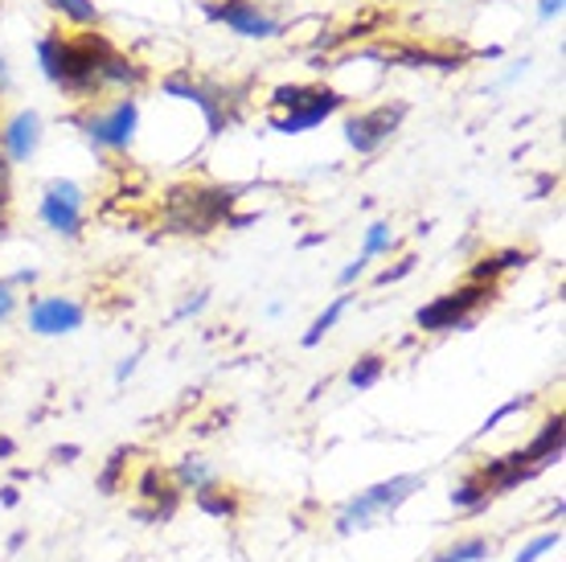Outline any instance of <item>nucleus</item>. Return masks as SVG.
Returning a JSON list of instances; mask_svg holds the SVG:
<instances>
[{"mask_svg": "<svg viewBox=\"0 0 566 562\" xmlns=\"http://www.w3.org/2000/svg\"><path fill=\"white\" fill-rule=\"evenodd\" d=\"M38 62L42 74L66 95L91 98L107 91V86H140L144 71L128 58H119L99 33H83V38H62L50 33L38 42Z\"/></svg>", "mask_w": 566, "mask_h": 562, "instance_id": "nucleus-1", "label": "nucleus"}, {"mask_svg": "<svg viewBox=\"0 0 566 562\" xmlns=\"http://www.w3.org/2000/svg\"><path fill=\"white\" fill-rule=\"evenodd\" d=\"M239 189H172L169 226L177 235H210L234 206Z\"/></svg>", "mask_w": 566, "mask_h": 562, "instance_id": "nucleus-2", "label": "nucleus"}, {"mask_svg": "<svg viewBox=\"0 0 566 562\" xmlns=\"http://www.w3.org/2000/svg\"><path fill=\"white\" fill-rule=\"evenodd\" d=\"M484 300H493V283H468L460 292L439 295V300L423 304V309L415 312V324L423 333H452V329L468 333L472 329V312L481 309Z\"/></svg>", "mask_w": 566, "mask_h": 562, "instance_id": "nucleus-3", "label": "nucleus"}, {"mask_svg": "<svg viewBox=\"0 0 566 562\" xmlns=\"http://www.w3.org/2000/svg\"><path fill=\"white\" fill-rule=\"evenodd\" d=\"M415 489H423V477H395V480H382V485H374V489L357 492L349 506L340 509L337 518V534H354V530H366L369 518L374 513H395Z\"/></svg>", "mask_w": 566, "mask_h": 562, "instance_id": "nucleus-4", "label": "nucleus"}, {"mask_svg": "<svg viewBox=\"0 0 566 562\" xmlns=\"http://www.w3.org/2000/svg\"><path fill=\"white\" fill-rule=\"evenodd\" d=\"M86 132V140L95 144V148H107V153H124V148H132V140H136V124H140V103L136 98H119V103H112L107 112H95L86 115V119H78Z\"/></svg>", "mask_w": 566, "mask_h": 562, "instance_id": "nucleus-5", "label": "nucleus"}, {"mask_svg": "<svg viewBox=\"0 0 566 562\" xmlns=\"http://www.w3.org/2000/svg\"><path fill=\"white\" fill-rule=\"evenodd\" d=\"M83 185L74 181H50L42 194V206H38V214H42V222L54 230V235H66V239H74L78 230H83Z\"/></svg>", "mask_w": 566, "mask_h": 562, "instance_id": "nucleus-6", "label": "nucleus"}, {"mask_svg": "<svg viewBox=\"0 0 566 562\" xmlns=\"http://www.w3.org/2000/svg\"><path fill=\"white\" fill-rule=\"evenodd\" d=\"M86 321V309L71 295H38L29 304V329L38 337H66V333H78Z\"/></svg>", "mask_w": 566, "mask_h": 562, "instance_id": "nucleus-7", "label": "nucleus"}, {"mask_svg": "<svg viewBox=\"0 0 566 562\" xmlns=\"http://www.w3.org/2000/svg\"><path fill=\"white\" fill-rule=\"evenodd\" d=\"M402 107H374V112H361L354 115L349 124H345V140L354 144L357 153L369 156V153H378L390 136L398 132V124H402Z\"/></svg>", "mask_w": 566, "mask_h": 562, "instance_id": "nucleus-8", "label": "nucleus"}, {"mask_svg": "<svg viewBox=\"0 0 566 562\" xmlns=\"http://www.w3.org/2000/svg\"><path fill=\"white\" fill-rule=\"evenodd\" d=\"M213 21H222L230 33H239V38H280L283 25L275 21L271 13H263L255 0H222V4H213L210 9Z\"/></svg>", "mask_w": 566, "mask_h": 562, "instance_id": "nucleus-9", "label": "nucleus"}, {"mask_svg": "<svg viewBox=\"0 0 566 562\" xmlns=\"http://www.w3.org/2000/svg\"><path fill=\"white\" fill-rule=\"evenodd\" d=\"M0 144H4V156L13 160V165H25L29 156L38 153V144H42V115L38 112H17L4 132H0Z\"/></svg>", "mask_w": 566, "mask_h": 562, "instance_id": "nucleus-10", "label": "nucleus"}, {"mask_svg": "<svg viewBox=\"0 0 566 562\" xmlns=\"http://www.w3.org/2000/svg\"><path fill=\"white\" fill-rule=\"evenodd\" d=\"M345 98L337 95V91H312L304 103H300L296 112H287L283 119H275V132H283V136H296V132H308V127L325 124L328 115L337 112Z\"/></svg>", "mask_w": 566, "mask_h": 562, "instance_id": "nucleus-11", "label": "nucleus"}, {"mask_svg": "<svg viewBox=\"0 0 566 562\" xmlns=\"http://www.w3.org/2000/svg\"><path fill=\"white\" fill-rule=\"evenodd\" d=\"M522 456H525V465H538V468L551 465V460H558V456H563V415H554V419L538 431V439H534Z\"/></svg>", "mask_w": 566, "mask_h": 562, "instance_id": "nucleus-12", "label": "nucleus"}, {"mask_svg": "<svg viewBox=\"0 0 566 562\" xmlns=\"http://www.w3.org/2000/svg\"><path fill=\"white\" fill-rule=\"evenodd\" d=\"M193 501H198L201 513H210V518L218 521H230L239 518V501H234V492L230 489H218V485H201V489H193Z\"/></svg>", "mask_w": 566, "mask_h": 562, "instance_id": "nucleus-13", "label": "nucleus"}, {"mask_svg": "<svg viewBox=\"0 0 566 562\" xmlns=\"http://www.w3.org/2000/svg\"><path fill=\"white\" fill-rule=\"evenodd\" d=\"M345 309H349V295H337V300H333V304H328V309L312 321L308 333H304V350L321 345V341H325V333H333V329H337V321L345 316Z\"/></svg>", "mask_w": 566, "mask_h": 562, "instance_id": "nucleus-14", "label": "nucleus"}, {"mask_svg": "<svg viewBox=\"0 0 566 562\" xmlns=\"http://www.w3.org/2000/svg\"><path fill=\"white\" fill-rule=\"evenodd\" d=\"M489 497H493V489H489V480L476 472V477H468L464 485H455L452 489V506L455 509H484L489 506Z\"/></svg>", "mask_w": 566, "mask_h": 562, "instance_id": "nucleus-15", "label": "nucleus"}, {"mask_svg": "<svg viewBox=\"0 0 566 562\" xmlns=\"http://www.w3.org/2000/svg\"><path fill=\"white\" fill-rule=\"evenodd\" d=\"M525 259H530V254H522V251H505V254H493V259H481V263L472 268V283H493L505 268H525Z\"/></svg>", "mask_w": 566, "mask_h": 562, "instance_id": "nucleus-16", "label": "nucleus"}, {"mask_svg": "<svg viewBox=\"0 0 566 562\" xmlns=\"http://www.w3.org/2000/svg\"><path fill=\"white\" fill-rule=\"evenodd\" d=\"M172 477H177V489H201V485H210L213 480V472H210V465L206 460H193V456H185L181 465L172 468Z\"/></svg>", "mask_w": 566, "mask_h": 562, "instance_id": "nucleus-17", "label": "nucleus"}, {"mask_svg": "<svg viewBox=\"0 0 566 562\" xmlns=\"http://www.w3.org/2000/svg\"><path fill=\"white\" fill-rule=\"evenodd\" d=\"M489 542L484 538H464V542H455V547H448L443 554H439L436 562H484L489 559Z\"/></svg>", "mask_w": 566, "mask_h": 562, "instance_id": "nucleus-18", "label": "nucleus"}, {"mask_svg": "<svg viewBox=\"0 0 566 562\" xmlns=\"http://www.w3.org/2000/svg\"><path fill=\"white\" fill-rule=\"evenodd\" d=\"M50 9L74 21V25H99V9L91 0H50Z\"/></svg>", "mask_w": 566, "mask_h": 562, "instance_id": "nucleus-19", "label": "nucleus"}, {"mask_svg": "<svg viewBox=\"0 0 566 562\" xmlns=\"http://www.w3.org/2000/svg\"><path fill=\"white\" fill-rule=\"evenodd\" d=\"M382 370H386L382 357H378V353H366V357H357V366L349 370V386H354V391H369L374 382L382 378Z\"/></svg>", "mask_w": 566, "mask_h": 562, "instance_id": "nucleus-20", "label": "nucleus"}, {"mask_svg": "<svg viewBox=\"0 0 566 562\" xmlns=\"http://www.w3.org/2000/svg\"><path fill=\"white\" fill-rule=\"evenodd\" d=\"M390 242H395V235H390V226H386V222H374V226L366 230V247H361V259L386 254V251H390Z\"/></svg>", "mask_w": 566, "mask_h": 562, "instance_id": "nucleus-21", "label": "nucleus"}, {"mask_svg": "<svg viewBox=\"0 0 566 562\" xmlns=\"http://www.w3.org/2000/svg\"><path fill=\"white\" fill-rule=\"evenodd\" d=\"M124 460H128V448L112 451V460H107V468L99 472V492H103V497H112V492L119 489V472H124Z\"/></svg>", "mask_w": 566, "mask_h": 562, "instance_id": "nucleus-22", "label": "nucleus"}, {"mask_svg": "<svg viewBox=\"0 0 566 562\" xmlns=\"http://www.w3.org/2000/svg\"><path fill=\"white\" fill-rule=\"evenodd\" d=\"M312 95V86H275V95H271V103L275 107H283V112H296L300 103Z\"/></svg>", "mask_w": 566, "mask_h": 562, "instance_id": "nucleus-23", "label": "nucleus"}, {"mask_svg": "<svg viewBox=\"0 0 566 562\" xmlns=\"http://www.w3.org/2000/svg\"><path fill=\"white\" fill-rule=\"evenodd\" d=\"M558 542H563V534H558V530H554V534L534 538V542H530V547H525L522 554H517V559H513V562H538L542 554H546V550H554V547H558Z\"/></svg>", "mask_w": 566, "mask_h": 562, "instance_id": "nucleus-24", "label": "nucleus"}, {"mask_svg": "<svg viewBox=\"0 0 566 562\" xmlns=\"http://www.w3.org/2000/svg\"><path fill=\"white\" fill-rule=\"evenodd\" d=\"M522 407H530V398H525V394H517V398H513V403H505V407H496L493 415H489V419H484V427H481V431H476V436H489V431H493L496 423H501V419H510L513 410H522Z\"/></svg>", "mask_w": 566, "mask_h": 562, "instance_id": "nucleus-25", "label": "nucleus"}, {"mask_svg": "<svg viewBox=\"0 0 566 562\" xmlns=\"http://www.w3.org/2000/svg\"><path fill=\"white\" fill-rule=\"evenodd\" d=\"M17 309V283L13 280H0V321H9Z\"/></svg>", "mask_w": 566, "mask_h": 562, "instance_id": "nucleus-26", "label": "nucleus"}, {"mask_svg": "<svg viewBox=\"0 0 566 562\" xmlns=\"http://www.w3.org/2000/svg\"><path fill=\"white\" fill-rule=\"evenodd\" d=\"M411 271H415V259H411V254H407V259H402L398 268H386L382 275H378V283H398V280H407Z\"/></svg>", "mask_w": 566, "mask_h": 562, "instance_id": "nucleus-27", "label": "nucleus"}, {"mask_svg": "<svg viewBox=\"0 0 566 562\" xmlns=\"http://www.w3.org/2000/svg\"><path fill=\"white\" fill-rule=\"evenodd\" d=\"M366 263H369V259H361V254H357L354 263H349V268H345V271H340V275H337L340 288H349V283L361 280V275H366Z\"/></svg>", "mask_w": 566, "mask_h": 562, "instance_id": "nucleus-28", "label": "nucleus"}, {"mask_svg": "<svg viewBox=\"0 0 566 562\" xmlns=\"http://www.w3.org/2000/svg\"><path fill=\"white\" fill-rule=\"evenodd\" d=\"M140 497H148V501L160 497V472H156V468H148V472L140 477Z\"/></svg>", "mask_w": 566, "mask_h": 562, "instance_id": "nucleus-29", "label": "nucleus"}, {"mask_svg": "<svg viewBox=\"0 0 566 562\" xmlns=\"http://www.w3.org/2000/svg\"><path fill=\"white\" fill-rule=\"evenodd\" d=\"M78 456H83L78 444H62V448H54V460H62V465H71V460H78Z\"/></svg>", "mask_w": 566, "mask_h": 562, "instance_id": "nucleus-30", "label": "nucleus"}, {"mask_svg": "<svg viewBox=\"0 0 566 562\" xmlns=\"http://www.w3.org/2000/svg\"><path fill=\"white\" fill-rule=\"evenodd\" d=\"M136 362H140V353H132V357H124V366L115 370V382H128L132 374H136Z\"/></svg>", "mask_w": 566, "mask_h": 562, "instance_id": "nucleus-31", "label": "nucleus"}, {"mask_svg": "<svg viewBox=\"0 0 566 562\" xmlns=\"http://www.w3.org/2000/svg\"><path fill=\"white\" fill-rule=\"evenodd\" d=\"M206 309V292L198 295V300H189V304H181V309H177V321H185V316H193V312H201Z\"/></svg>", "mask_w": 566, "mask_h": 562, "instance_id": "nucleus-32", "label": "nucleus"}, {"mask_svg": "<svg viewBox=\"0 0 566 562\" xmlns=\"http://www.w3.org/2000/svg\"><path fill=\"white\" fill-rule=\"evenodd\" d=\"M17 501H21V489H17V485H4V489H0V506L13 509Z\"/></svg>", "mask_w": 566, "mask_h": 562, "instance_id": "nucleus-33", "label": "nucleus"}, {"mask_svg": "<svg viewBox=\"0 0 566 562\" xmlns=\"http://www.w3.org/2000/svg\"><path fill=\"white\" fill-rule=\"evenodd\" d=\"M538 13H542V17H558V13H563V0H542Z\"/></svg>", "mask_w": 566, "mask_h": 562, "instance_id": "nucleus-34", "label": "nucleus"}, {"mask_svg": "<svg viewBox=\"0 0 566 562\" xmlns=\"http://www.w3.org/2000/svg\"><path fill=\"white\" fill-rule=\"evenodd\" d=\"M9 189V156H0V194Z\"/></svg>", "mask_w": 566, "mask_h": 562, "instance_id": "nucleus-35", "label": "nucleus"}, {"mask_svg": "<svg viewBox=\"0 0 566 562\" xmlns=\"http://www.w3.org/2000/svg\"><path fill=\"white\" fill-rule=\"evenodd\" d=\"M21 547H25V530H17V534L9 538V554H17Z\"/></svg>", "mask_w": 566, "mask_h": 562, "instance_id": "nucleus-36", "label": "nucleus"}, {"mask_svg": "<svg viewBox=\"0 0 566 562\" xmlns=\"http://www.w3.org/2000/svg\"><path fill=\"white\" fill-rule=\"evenodd\" d=\"M13 451H17V444H13V439H4V436H0V460H9V456H13Z\"/></svg>", "mask_w": 566, "mask_h": 562, "instance_id": "nucleus-37", "label": "nucleus"}, {"mask_svg": "<svg viewBox=\"0 0 566 562\" xmlns=\"http://www.w3.org/2000/svg\"><path fill=\"white\" fill-rule=\"evenodd\" d=\"M33 280H38V271H17L13 275V283H33Z\"/></svg>", "mask_w": 566, "mask_h": 562, "instance_id": "nucleus-38", "label": "nucleus"}, {"mask_svg": "<svg viewBox=\"0 0 566 562\" xmlns=\"http://www.w3.org/2000/svg\"><path fill=\"white\" fill-rule=\"evenodd\" d=\"M9 86V66H4V54H0V91Z\"/></svg>", "mask_w": 566, "mask_h": 562, "instance_id": "nucleus-39", "label": "nucleus"}, {"mask_svg": "<svg viewBox=\"0 0 566 562\" xmlns=\"http://www.w3.org/2000/svg\"><path fill=\"white\" fill-rule=\"evenodd\" d=\"M0 206H4V194H0Z\"/></svg>", "mask_w": 566, "mask_h": 562, "instance_id": "nucleus-40", "label": "nucleus"}]
</instances>
